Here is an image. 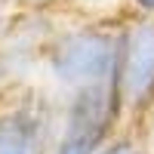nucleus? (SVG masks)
Wrapping results in <instances>:
<instances>
[{
    "instance_id": "39448f33",
    "label": "nucleus",
    "mask_w": 154,
    "mask_h": 154,
    "mask_svg": "<svg viewBox=\"0 0 154 154\" xmlns=\"http://www.w3.org/2000/svg\"><path fill=\"white\" fill-rule=\"evenodd\" d=\"M96 154H151L142 123H123L96 148Z\"/></svg>"
},
{
    "instance_id": "1a4fd4ad",
    "label": "nucleus",
    "mask_w": 154,
    "mask_h": 154,
    "mask_svg": "<svg viewBox=\"0 0 154 154\" xmlns=\"http://www.w3.org/2000/svg\"><path fill=\"white\" fill-rule=\"evenodd\" d=\"M142 130H145V139H148V148H151V154H154V108L148 111V117L142 120Z\"/></svg>"
},
{
    "instance_id": "6e6552de",
    "label": "nucleus",
    "mask_w": 154,
    "mask_h": 154,
    "mask_svg": "<svg viewBox=\"0 0 154 154\" xmlns=\"http://www.w3.org/2000/svg\"><path fill=\"white\" fill-rule=\"evenodd\" d=\"M123 12H139V16H154V0H123Z\"/></svg>"
},
{
    "instance_id": "20e7f679",
    "label": "nucleus",
    "mask_w": 154,
    "mask_h": 154,
    "mask_svg": "<svg viewBox=\"0 0 154 154\" xmlns=\"http://www.w3.org/2000/svg\"><path fill=\"white\" fill-rule=\"evenodd\" d=\"M123 123H126V111L117 96L114 77L59 93V130L65 133L89 136L102 145Z\"/></svg>"
},
{
    "instance_id": "7ed1b4c3",
    "label": "nucleus",
    "mask_w": 154,
    "mask_h": 154,
    "mask_svg": "<svg viewBox=\"0 0 154 154\" xmlns=\"http://www.w3.org/2000/svg\"><path fill=\"white\" fill-rule=\"evenodd\" d=\"M59 136V93L25 83L0 105V154H49Z\"/></svg>"
},
{
    "instance_id": "f257e3e1",
    "label": "nucleus",
    "mask_w": 154,
    "mask_h": 154,
    "mask_svg": "<svg viewBox=\"0 0 154 154\" xmlns=\"http://www.w3.org/2000/svg\"><path fill=\"white\" fill-rule=\"evenodd\" d=\"M117 31L120 12L111 16L83 12L68 22H59L43 46L40 77L56 93L111 80L117 62Z\"/></svg>"
},
{
    "instance_id": "423d86ee",
    "label": "nucleus",
    "mask_w": 154,
    "mask_h": 154,
    "mask_svg": "<svg viewBox=\"0 0 154 154\" xmlns=\"http://www.w3.org/2000/svg\"><path fill=\"white\" fill-rule=\"evenodd\" d=\"M99 142L89 136H80V133H65L59 130L53 148H49V154H96Z\"/></svg>"
},
{
    "instance_id": "0eeeda50",
    "label": "nucleus",
    "mask_w": 154,
    "mask_h": 154,
    "mask_svg": "<svg viewBox=\"0 0 154 154\" xmlns=\"http://www.w3.org/2000/svg\"><path fill=\"white\" fill-rule=\"evenodd\" d=\"M19 86H25V83H19L16 77H12V71H9V65H6V59L0 56V105H3V102L16 93Z\"/></svg>"
},
{
    "instance_id": "f03ea898",
    "label": "nucleus",
    "mask_w": 154,
    "mask_h": 154,
    "mask_svg": "<svg viewBox=\"0 0 154 154\" xmlns=\"http://www.w3.org/2000/svg\"><path fill=\"white\" fill-rule=\"evenodd\" d=\"M114 86L126 123H142L154 108V16L120 12Z\"/></svg>"
}]
</instances>
